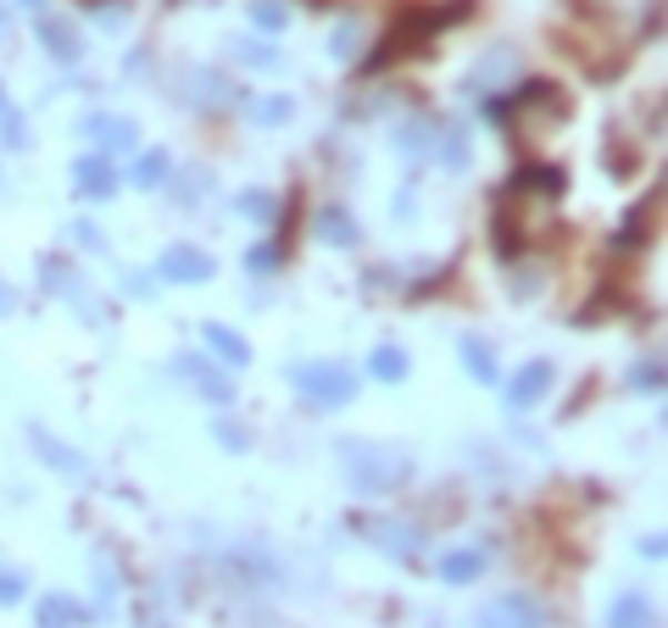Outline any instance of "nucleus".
Masks as SVG:
<instances>
[{"mask_svg": "<svg viewBox=\"0 0 668 628\" xmlns=\"http://www.w3.org/2000/svg\"><path fill=\"white\" fill-rule=\"evenodd\" d=\"M474 12V0H446V12H407L385 40H379V51H374V68L379 62H396V57H413V51H424L429 45V34H441V29H452L457 18H468Z\"/></svg>", "mask_w": 668, "mask_h": 628, "instance_id": "1", "label": "nucleus"}, {"mask_svg": "<svg viewBox=\"0 0 668 628\" xmlns=\"http://www.w3.org/2000/svg\"><path fill=\"white\" fill-rule=\"evenodd\" d=\"M341 467H346V478H352V489L357 495H385V489H396L402 478H407V462L402 456H391V450H374V445H341Z\"/></svg>", "mask_w": 668, "mask_h": 628, "instance_id": "2", "label": "nucleus"}, {"mask_svg": "<svg viewBox=\"0 0 668 628\" xmlns=\"http://www.w3.org/2000/svg\"><path fill=\"white\" fill-rule=\"evenodd\" d=\"M290 384L312 406H346L357 395V373L341 367V362H301V367H290Z\"/></svg>", "mask_w": 668, "mask_h": 628, "instance_id": "3", "label": "nucleus"}, {"mask_svg": "<svg viewBox=\"0 0 668 628\" xmlns=\"http://www.w3.org/2000/svg\"><path fill=\"white\" fill-rule=\"evenodd\" d=\"M479 628H540V606L529 595H496L479 606Z\"/></svg>", "mask_w": 668, "mask_h": 628, "instance_id": "4", "label": "nucleus"}, {"mask_svg": "<svg viewBox=\"0 0 668 628\" xmlns=\"http://www.w3.org/2000/svg\"><path fill=\"white\" fill-rule=\"evenodd\" d=\"M156 273H162L168 284H206V278H212V256L195 251V245H168L162 262H156Z\"/></svg>", "mask_w": 668, "mask_h": 628, "instance_id": "5", "label": "nucleus"}, {"mask_svg": "<svg viewBox=\"0 0 668 628\" xmlns=\"http://www.w3.org/2000/svg\"><path fill=\"white\" fill-rule=\"evenodd\" d=\"M551 362H524L518 373H513V384H507V406L513 412H529V406H540V395L551 389Z\"/></svg>", "mask_w": 668, "mask_h": 628, "instance_id": "6", "label": "nucleus"}, {"mask_svg": "<svg viewBox=\"0 0 668 628\" xmlns=\"http://www.w3.org/2000/svg\"><path fill=\"white\" fill-rule=\"evenodd\" d=\"M73 184L84 201H107L118 190V173H112V156H79L73 162Z\"/></svg>", "mask_w": 668, "mask_h": 628, "instance_id": "7", "label": "nucleus"}, {"mask_svg": "<svg viewBox=\"0 0 668 628\" xmlns=\"http://www.w3.org/2000/svg\"><path fill=\"white\" fill-rule=\"evenodd\" d=\"M179 373H184V378H190V384H195L206 401H217V406H229V401H234L229 378H223V373H217L206 356H179Z\"/></svg>", "mask_w": 668, "mask_h": 628, "instance_id": "8", "label": "nucleus"}, {"mask_svg": "<svg viewBox=\"0 0 668 628\" xmlns=\"http://www.w3.org/2000/svg\"><path fill=\"white\" fill-rule=\"evenodd\" d=\"M563 190H568L563 168H524V173H513V195H518V201H524V195H540V201H563Z\"/></svg>", "mask_w": 668, "mask_h": 628, "instance_id": "9", "label": "nucleus"}, {"mask_svg": "<svg viewBox=\"0 0 668 628\" xmlns=\"http://www.w3.org/2000/svg\"><path fill=\"white\" fill-rule=\"evenodd\" d=\"M79 622H84V606L73 595H45L34 611V628H79Z\"/></svg>", "mask_w": 668, "mask_h": 628, "instance_id": "10", "label": "nucleus"}, {"mask_svg": "<svg viewBox=\"0 0 668 628\" xmlns=\"http://www.w3.org/2000/svg\"><path fill=\"white\" fill-rule=\"evenodd\" d=\"M607 628H657V611L646 595H618L607 611Z\"/></svg>", "mask_w": 668, "mask_h": 628, "instance_id": "11", "label": "nucleus"}, {"mask_svg": "<svg viewBox=\"0 0 668 628\" xmlns=\"http://www.w3.org/2000/svg\"><path fill=\"white\" fill-rule=\"evenodd\" d=\"M201 340L223 356V367H245V362H251V345H245L234 328H223V323H206V328H201Z\"/></svg>", "mask_w": 668, "mask_h": 628, "instance_id": "12", "label": "nucleus"}, {"mask_svg": "<svg viewBox=\"0 0 668 628\" xmlns=\"http://www.w3.org/2000/svg\"><path fill=\"white\" fill-rule=\"evenodd\" d=\"M317 234H323L328 245H341V251L357 245V223H352V212H341V206H323V212H317Z\"/></svg>", "mask_w": 668, "mask_h": 628, "instance_id": "13", "label": "nucleus"}, {"mask_svg": "<svg viewBox=\"0 0 668 628\" xmlns=\"http://www.w3.org/2000/svg\"><path fill=\"white\" fill-rule=\"evenodd\" d=\"M90 134L101 140V151H134V140H140V129L129 118H95Z\"/></svg>", "mask_w": 668, "mask_h": 628, "instance_id": "14", "label": "nucleus"}, {"mask_svg": "<svg viewBox=\"0 0 668 628\" xmlns=\"http://www.w3.org/2000/svg\"><path fill=\"white\" fill-rule=\"evenodd\" d=\"M40 40L51 45V57H57V62H79V34H73L68 23H57V18H40Z\"/></svg>", "mask_w": 668, "mask_h": 628, "instance_id": "15", "label": "nucleus"}, {"mask_svg": "<svg viewBox=\"0 0 668 628\" xmlns=\"http://www.w3.org/2000/svg\"><path fill=\"white\" fill-rule=\"evenodd\" d=\"M485 573V550H452L446 561H441V578L446 584H474Z\"/></svg>", "mask_w": 668, "mask_h": 628, "instance_id": "16", "label": "nucleus"}, {"mask_svg": "<svg viewBox=\"0 0 668 628\" xmlns=\"http://www.w3.org/2000/svg\"><path fill=\"white\" fill-rule=\"evenodd\" d=\"M368 367H374V378L402 384V378H407V351H402V345H379V351L368 356Z\"/></svg>", "mask_w": 668, "mask_h": 628, "instance_id": "17", "label": "nucleus"}, {"mask_svg": "<svg viewBox=\"0 0 668 628\" xmlns=\"http://www.w3.org/2000/svg\"><path fill=\"white\" fill-rule=\"evenodd\" d=\"M168 173H173V162H168V151H145V156L134 162V184H140V190H156V184H162Z\"/></svg>", "mask_w": 668, "mask_h": 628, "instance_id": "18", "label": "nucleus"}, {"mask_svg": "<svg viewBox=\"0 0 668 628\" xmlns=\"http://www.w3.org/2000/svg\"><path fill=\"white\" fill-rule=\"evenodd\" d=\"M463 362H468V373H474L479 384H496V356H490L485 340H463Z\"/></svg>", "mask_w": 668, "mask_h": 628, "instance_id": "19", "label": "nucleus"}, {"mask_svg": "<svg viewBox=\"0 0 668 628\" xmlns=\"http://www.w3.org/2000/svg\"><path fill=\"white\" fill-rule=\"evenodd\" d=\"M284 118H290V95H273V101H251V123L273 129V123H284Z\"/></svg>", "mask_w": 668, "mask_h": 628, "instance_id": "20", "label": "nucleus"}, {"mask_svg": "<svg viewBox=\"0 0 668 628\" xmlns=\"http://www.w3.org/2000/svg\"><path fill=\"white\" fill-rule=\"evenodd\" d=\"M251 18H256V29H284L290 23V12H284V0H256V7H251Z\"/></svg>", "mask_w": 668, "mask_h": 628, "instance_id": "21", "label": "nucleus"}, {"mask_svg": "<svg viewBox=\"0 0 668 628\" xmlns=\"http://www.w3.org/2000/svg\"><path fill=\"white\" fill-rule=\"evenodd\" d=\"M34 439L45 445V462H57V467H68V473H84V462H79L73 450H62V445H57V439H51L45 428H34Z\"/></svg>", "mask_w": 668, "mask_h": 628, "instance_id": "22", "label": "nucleus"}, {"mask_svg": "<svg viewBox=\"0 0 668 628\" xmlns=\"http://www.w3.org/2000/svg\"><path fill=\"white\" fill-rule=\"evenodd\" d=\"M240 212H245V217H256V223H273L279 201H273V195H256V190H251V195H240Z\"/></svg>", "mask_w": 668, "mask_h": 628, "instance_id": "23", "label": "nucleus"}, {"mask_svg": "<svg viewBox=\"0 0 668 628\" xmlns=\"http://www.w3.org/2000/svg\"><path fill=\"white\" fill-rule=\"evenodd\" d=\"M629 384H635V389H662V367H657V362H646V367H635V373H629Z\"/></svg>", "mask_w": 668, "mask_h": 628, "instance_id": "24", "label": "nucleus"}, {"mask_svg": "<svg viewBox=\"0 0 668 628\" xmlns=\"http://www.w3.org/2000/svg\"><path fill=\"white\" fill-rule=\"evenodd\" d=\"M23 589H29V584H23L18 573H0V606H12V600H23Z\"/></svg>", "mask_w": 668, "mask_h": 628, "instance_id": "25", "label": "nucleus"}, {"mask_svg": "<svg viewBox=\"0 0 668 628\" xmlns=\"http://www.w3.org/2000/svg\"><path fill=\"white\" fill-rule=\"evenodd\" d=\"M240 57H245V62H251V68H279V57H273V51H267V45H245V51H240Z\"/></svg>", "mask_w": 668, "mask_h": 628, "instance_id": "26", "label": "nucleus"}, {"mask_svg": "<svg viewBox=\"0 0 668 628\" xmlns=\"http://www.w3.org/2000/svg\"><path fill=\"white\" fill-rule=\"evenodd\" d=\"M245 262H251V267H256V273H267V267H273V262H279V251H273V245H256V251H251V256H245Z\"/></svg>", "mask_w": 668, "mask_h": 628, "instance_id": "27", "label": "nucleus"}, {"mask_svg": "<svg viewBox=\"0 0 668 628\" xmlns=\"http://www.w3.org/2000/svg\"><path fill=\"white\" fill-rule=\"evenodd\" d=\"M217 439H223L229 450H245V434H240L234 423H217Z\"/></svg>", "mask_w": 668, "mask_h": 628, "instance_id": "28", "label": "nucleus"}, {"mask_svg": "<svg viewBox=\"0 0 668 628\" xmlns=\"http://www.w3.org/2000/svg\"><path fill=\"white\" fill-rule=\"evenodd\" d=\"M12 306H18V295H12V290H7V284H0V317H7V312H12Z\"/></svg>", "mask_w": 668, "mask_h": 628, "instance_id": "29", "label": "nucleus"}, {"mask_svg": "<svg viewBox=\"0 0 668 628\" xmlns=\"http://www.w3.org/2000/svg\"><path fill=\"white\" fill-rule=\"evenodd\" d=\"M23 7H29L34 18H45V0H23Z\"/></svg>", "mask_w": 668, "mask_h": 628, "instance_id": "30", "label": "nucleus"}, {"mask_svg": "<svg viewBox=\"0 0 668 628\" xmlns=\"http://www.w3.org/2000/svg\"><path fill=\"white\" fill-rule=\"evenodd\" d=\"M0 112H7V95H0Z\"/></svg>", "mask_w": 668, "mask_h": 628, "instance_id": "31", "label": "nucleus"}]
</instances>
